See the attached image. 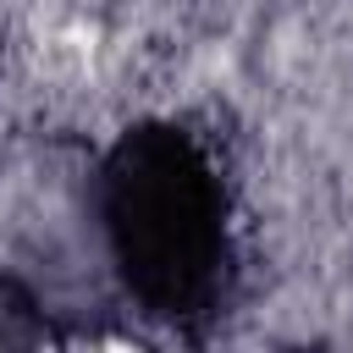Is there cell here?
Instances as JSON below:
<instances>
[{"label":"cell","instance_id":"6da1fadb","mask_svg":"<svg viewBox=\"0 0 353 353\" xmlns=\"http://www.w3.org/2000/svg\"><path fill=\"white\" fill-rule=\"evenodd\" d=\"M88 204L121 298L188 342L210 336L237 292V237L204 132L171 116L132 121L99 154Z\"/></svg>","mask_w":353,"mask_h":353}]
</instances>
